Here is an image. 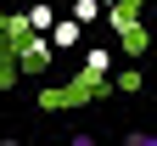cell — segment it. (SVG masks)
I'll list each match as a JSON object with an SVG mask.
<instances>
[{
  "label": "cell",
  "mask_w": 157,
  "mask_h": 146,
  "mask_svg": "<svg viewBox=\"0 0 157 146\" xmlns=\"http://www.w3.org/2000/svg\"><path fill=\"white\" fill-rule=\"evenodd\" d=\"M107 23H112L118 39H124V51H129V56H140V51H146V28L135 23V11H129V6H112V11H107Z\"/></svg>",
  "instance_id": "6da1fadb"
},
{
  "label": "cell",
  "mask_w": 157,
  "mask_h": 146,
  "mask_svg": "<svg viewBox=\"0 0 157 146\" xmlns=\"http://www.w3.org/2000/svg\"><path fill=\"white\" fill-rule=\"evenodd\" d=\"M17 68H23V73H45V68H51V39H45V34L23 39V45H17Z\"/></svg>",
  "instance_id": "7a4b0ae2"
},
{
  "label": "cell",
  "mask_w": 157,
  "mask_h": 146,
  "mask_svg": "<svg viewBox=\"0 0 157 146\" xmlns=\"http://www.w3.org/2000/svg\"><path fill=\"white\" fill-rule=\"evenodd\" d=\"M78 28H84V23H73V17H62V23H56L45 39H51V51H73L78 45Z\"/></svg>",
  "instance_id": "3957f363"
},
{
  "label": "cell",
  "mask_w": 157,
  "mask_h": 146,
  "mask_svg": "<svg viewBox=\"0 0 157 146\" xmlns=\"http://www.w3.org/2000/svg\"><path fill=\"white\" fill-rule=\"evenodd\" d=\"M23 17H28V34H51V28H56V11L45 6V0H34Z\"/></svg>",
  "instance_id": "277c9868"
},
{
  "label": "cell",
  "mask_w": 157,
  "mask_h": 146,
  "mask_svg": "<svg viewBox=\"0 0 157 146\" xmlns=\"http://www.w3.org/2000/svg\"><path fill=\"white\" fill-rule=\"evenodd\" d=\"M107 68H112V51H107V45H95V51L84 56V79H107Z\"/></svg>",
  "instance_id": "5b68a950"
},
{
  "label": "cell",
  "mask_w": 157,
  "mask_h": 146,
  "mask_svg": "<svg viewBox=\"0 0 157 146\" xmlns=\"http://www.w3.org/2000/svg\"><path fill=\"white\" fill-rule=\"evenodd\" d=\"M101 17V0H73V23H95Z\"/></svg>",
  "instance_id": "8992f818"
},
{
  "label": "cell",
  "mask_w": 157,
  "mask_h": 146,
  "mask_svg": "<svg viewBox=\"0 0 157 146\" xmlns=\"http://www.w3.org/2000/svg\"><path fill=\"white\" fill-rule=\"evenodd\" d=\"M124 146H157V135H146V129H129V135H124Z\"/></svg>",
  "instance_id": "52a82bcc"
},
{
  "label": "cell",
  "mask_w": 157,
  "mask_h": 146,
  "mask_svg": "<svg viewBox=\"0 0 157 146\" xmlns=\"http://www.w3.org/2000/svg\"><path fill=\"white\" fill-rule=\"evenodd\" d=\"M73 146H95V135H73Z\"/></svg>",
  "instance_id": "ba28073f"
},
{
  "label": "cell",
  "mask_w": 157,
  "mask_h": 146,
  "mask_svg": "<svg viewBox=\"0 0 157 146\" xmlns=\"http://www.w3.org/2000/svg\"><path fill=\"white\" fill-rule=\"evenodd\" d=\"M0 146H17V140H0Z\"/></svg>",
  "instance_id": "9c48e42d"
}]
</instances>
